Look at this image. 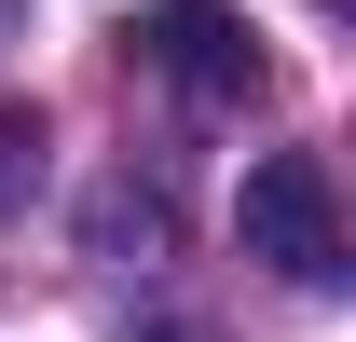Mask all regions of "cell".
Wrapping results in <instances>:
<instances>
[{
  "label": "cell",
  "instance_id": "obj_1",
  "mask_svg": "<svg viewBox=\"0 0 356 342\" xmlns=\"http://www.w3.org/2000/svg\"><path fill=\"white\" fill-rule=\"evenodd\" d=\"M247 260H274L288 288H343V206L315 151H261L247 165Z\"/></svg>",
  "mask_w": 356,
  "mask_h": 342
},
{
  "label": "cell",
  "instance_id": "obj_2",
  "mask_svg": "<svg viewBox=\"0 0 356 342\" xmlns=\"http://www.w3.org/2000/svg\"><path fill=\"white\" fill-rule=\"evenodd\" d=\"M124 42H137V69H165L192 110H247V96H261V42H247L233 0H151Z\"/></svg>",
  "mask_w": 356,
  "mask_h": 342
},
{
  "label": "cell",
  "instance_id": "obj_3",
  "mask_svg": "<svg viewBox=\"0 0 356 342\" xmlns=\"http://www.w3.org/2000/svg\"><path fill=\"white\" fill-rule=\"evenodd\" d=\"M28 192H42V110H28V96H0V219L28 206Z\"/></svg>",
  "mask_w": 356,
  "mask_h": 342
}]
</instances>
